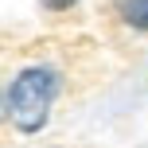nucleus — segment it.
Wrapping results in <instances>:
<instances>
[{
  "label": "nucleus",
  "mask_w": 148,
  "mask_h": 148,
  "mask_svg": "<svg viewBox=\"0 0 148 148\" xmlns=\"http://www.w3.org/2000/svg\"><path fill=\"white\" fill-rule=\"evenodd\" d=\"M39 4H43V8H51V12H66L74 0H39Z\"/></svg>",
  "instance_id": "nucleus-3"
},
{
  "label": "nucleus",
  "mask_w": 148,
  "mask_h": 148,
  "mask_svg": "<svg viewBox=\"0 0 148 148\" xmlns=\"http://www.w3.org/2000/svg\"><path fill=\"white\" fill-rule=\"evenodd\" d=\"M59 74L51 66H27L16 74L12 90H8V121L20 133H39L47 125L55 97H59Z\"/></svg>",
  "instance_id": "nucleus-1"
},
{
  "label": "nucleus",
  "mask_w": 148,
  "mask_h": 148,
  "mask_svg": "<svg viewBox=\"0 0 148 148\" xmlns=\"http://www.w3.org/2000/svg\"><path fill=\"white\" fill-rule=\"evenodd\" d=\"M117 16L136 31H148V0H117Z\"/></svg>",
  "instance_id": "nucleus-2"
}]
</instances>
